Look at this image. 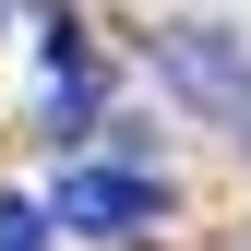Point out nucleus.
Listing matches in <instances>:
<instances>
[{
    "instance_id": "f03ea898",
    "label": "nucleus",
    "mask_w": 251,
    "mask_h": 251,
    "mask_svg": "<svg viewBox=\"0 0 251 251\" xmlns=\"http://www.w3.org/2000/svg\"><path fill=\"white\" fill-rule=\"evenodd\" d=\"M155 60H168V84H179V96L227 108L239 132H251V60H239L227 36H215V24H203V36H192V24H168V48H155Z\"/></svg>"
},
{
    "instance_id": "f257e3e1",
    "label": "nucleus",
    "mask_w": 251,
    "mask_h": 251,
    "mask_svg": "<svg viewBox=\"0 0 251 251\" xmlns=\"http://www.w3.org/2000/svg\"><path fill=\"white\" fill-rule=\"evenodd\" d=\"M48 215H60V227H84V239H132V227L168 215V179H155V168H72Z\"/></svg>"
},
{
    "instance_id": "7ed1b4c3",
    "label": "nucleus",
    "mask_w": 251,
    "mask_h": 251,
    "mask_svg": "<svg viewBox=\"0 0 251 251\" xmlns=\"http://www.w3.org/2000/svg\"><path fill=\"white\" fill-rule=\"evenodd\" d=\"M0 251H48V203H0Z\"/></svg>"
}]
</instances>
